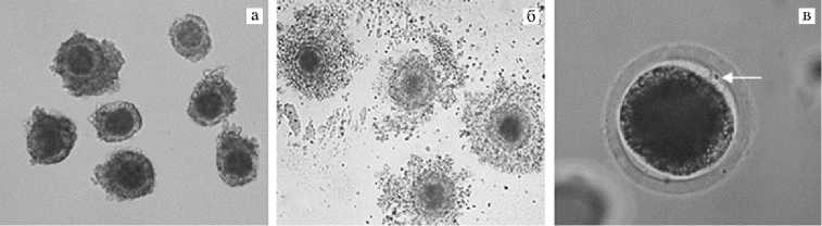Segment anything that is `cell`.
<instances>
[{
  "label": "cell",
  "instance_id": "7a4b0ae2",
  "mask_svg": "<svg viewBox=\"0 0 822 226\" xmlns=\"http://www.w3.org/2000/svg\"><path fill=\"white\" fill-rule=\"evenodd\" d=\"M278 60L286 80L296 91L325 99L349 79L353 51L340 20L314 8L300 12L279 38Z\"/></svg>",
  "mask_w": 822,
  "mask_h": 226
},
{
  "label": "cell",
  "instance_id": "52a82bcc",
  "mask_svg": "<svg viewBox=\"0 0 822 226\" xmlns=\"http://www.w3.org/2000/svg\"><path fill=\"white\" fill-rule=\"evenodd\" d=\"M77 140L75 123L36 106L27 126L26 145L34 164L53 165L71 154Z\"/></svg>",
  "mask_w": 822,
  "mask_h": 226
},
{
  "label": "cell",
  "instance_id": "30bf717a",
  "mask_svg": "<svg viewBox=\"0 0 822 226\" xmlns=\"http://www.w3.org/2000/svg\"><path fill=\"white\" fill-rule=\"evenodd\" d=\"M97 137L108 143L122 142L134 137L143 120L137 106L128 101H113L98 108L89 117Z\"/></svg>",
  "mask_w": 822,
  "mask_h": 226
},
{
  "label": "cell",
  "instance_id": "8fae6325",
  "mask_svg": "<svg viewBox=\"0 0 822 226\" xmlns=\"http://www.w3.org/2000/svg\"><path fill=\"white\" fill-rule=\"evenodd\" d=\"M174 50L190 62L204 59L212 49V38L203 17L186 14L176 18L168 30Z\"/></svg>",
  "mask_w": 822,
  "mask_h": 226
},
{
  "label": "cell",
  "instance_id": "277c9868",
  "mask_svg": "<svg viewBox=\"0 0 822 226\" xmlns=\"http://www.w3.org/2000/svg\"><path fill=\"white\" fill-rule=\"evenodd\" d=\"M384 210L397 223L452 224L469 197L464 171L444 156L416 158L385 180Z\"/></svg>",
  "mask_w": 822,
  "mask_h": 226
},
{
  "label": "cell",
  "instance_id": "5b68a950",
  "mask_svg": "<svg viewBox=\"0 0 822 226\" xmlns=\"http://www.w3.org/2000/svg\"><path fill=\"white\" fill-rule=\"evenodd\" d=\"M124 64L125 58L113 41L75 30L60 45L51 70L69 95L87 98L118 91Z\"/></svg>",
  "mask_w": 822,
  "mask_h": 226
},
{
  "label": "cell",
  "instance_id": "6da1fadb",
  "mask_svg": "<svg viewBox=\"0 0 822 226\" xmlns=\"http://www.w3.org/2000/svg\"><path fill=\"white\" fill-rule=\"evenodd\" d=\"M463 124L471 150L484 163L511 174L541 168L543 106L533 86L504 83L476 95L464 109Z\"/></svg>",
  "mask_w": 822,
  "mask_h": 226
},
{
  "label": "cell",
  "instance_id": "8992f818",
  "mask_svg": "<svg viewBox=\"0 0 822 226\" xmlns=\"http://www.w3.org/2000/svg\"><path fill=\"white\" fill-rule=\"evenodd\" d=\"M93 180L111 198L128 201L153 192L155 172L152 162L143 153L121 150L94 167Z\"/></svg>",
  "mask_w": 822,
  "mask_h": 226
},
{
  "label": "cell",
  "instance_id": "3957f363",
  "mask_svg": "<svg viewBox=\"0 0 822 226\" xmlns=\"http://www.w3.org/2000/svg\"><path fill=\"white\" fill-rule=\"evenodd\" d=\"M454 72L433 48L406 46L383 63L376 79V106L388 131L399 134L425 122L451 86Z\"/></svg>",
  "mask_w": 822,
  "mask_h": 226
},
{
  "label": "cell",
  "instance_id": "ba28073f",
  "mask_svg": "<svg viewBox=\"0 0 822 226\" xmlns=\"http://www.w3.org/2000/svg\"><path fill=\"white\" fill-rule=\"evenodd\" d=\"M216 167L220 179L230 187L250 184L257 175V143L236 126L225 127L217 138Z\"/></svg>",
  "mask_w": 822,
  "mask_h": 226
},
{
  "label": "cell",
  "instance_id": "9c48e42d",
  "mask_svg": "<svg viewBox=\"0 0 822 226\" xmlns=\"http://www.w3.org/2000/svg\"><path fill=\"white\" fill-rule=\"evenodd\" d=\"M237 91L222 68L206 73L194 87L187 108L198 125L211 127L236 111Z\"/></svg>",
  "mask_w": 822,
  "mask_h": 226
}]
</instances>
